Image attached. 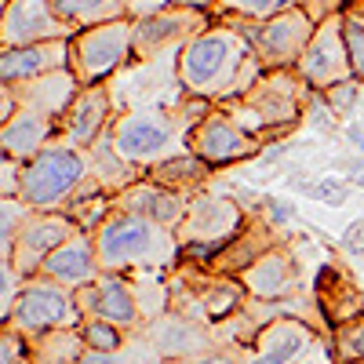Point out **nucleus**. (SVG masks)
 <instances>
[{
    "label": "nucleus",
    "mask_w": 364,
    "mask_h": 364,
    "mask_svg": "<svg viewBox=\"0 0 364 364\" xmlns=\"http://www.w3.org/2000/svg\"><path fill=\"white\" fill-rule=\"evenodd\" d=\"M255 63L248 58V41L230 26L204 29V33L190 37V44L178 55V77L193 91H211L226 80L237 77V87L252 80Z\"/></svg>",
    "instance_id": "f257e3e1"
},
{
    "label": "nucleus",
    "mask_w": 364,
    "mask_h": 364,
    "mask_svg": "<svg viewBox=\"0 0 364 364\" xmlns=\"http://www.w3.org/2000/svg\"><path fill=\"white\" fill-rule=\"evenodd\" d=\"M317 33V22L310 18V11L299 8H284L277 15H269L262 22H255L248 29V44L255 48V55L269 66H288L295 58H302L306 44Z\"/></svg>",
    "instance_id": "f03ea898"
},
{
    "label": "nucleus",
    "mask_w": 364,
    "mask_h": 364,
    "mask_svg": "<svg viewBox=\"0 0 364 364\" xmlns=\"http://www.w3.org/2000/svg\"><path fill=\"white\" fill-rule=\"evenodd\" d=\"M168 255V240L161 223H149L142 215L113 219L99 233V259L106 266H128V262H157Z\"/></svg>",
    "instance_id": "7ed1b4c3"
},
{
    "label": "nucleus",
    "mask_w": 364,
    "mask_h": 364,
    "mask_svg": "<svg viewBox=\"0 0 364 364\" xmlns=\"http://www.w3.org/2000/svg\"><path fill=\"white\" fill-rule=\"evenodd\" d=\"M132 48H135V22L113 18L102 26H87L77 37V44H70V58H77L84 80H99L124 63Z\"/></svg>",
    "instance_id": "20e7f679"
},
{
    "label": "nucleus",
    "mask_w": 364,
    "mask_h": 364,
    "mask_svg": "<svg viewBox=\"0 0 364 364\" xmlns=\"http://www.w3.org/2000/svg\"><path fill=\"white\" fill-rule=\"evenodd\" d=\"M84 175V161L77 157V149H44L33 157L22 171V197L37 208L58 204Z\"/></svg>",
    "instance_id": "39448f33"
},
{
    "label": "nucleus",
    "mask_w": 364,
    "mask_h": 364,
    "mask_svg": "<svg viewBox=\"0 0 364 364\" xmlns=\"http://www.w3.org/2000/svg\"><path fill=\"white\" fill-rule=\"evenodd\" d=\"M299 70L314 87H331V84L353 77V63H350L346 37H343V18L331 15L317 26L314 41L306 44V51L299 58Z\"/></svg>",
    "instance_id": "423d86ee"
},
{
    "label": "nucleus",
    "mask_w": 364,
    "mask_h": 364,
    "mask_svg": "<svg viewBox=\"0 0 364 364\" xmlns=\"http://www.w3.org/2000/svg\"><path fill=\"white\" fill-rule=\"evenodd\" d=\"M0 33H4V48H22V44L66 41L73 29L58 18L51 0H8Z\"/></svg>",
    "instance_id": "0eeeda50"
},
{
    "label": "nucleus",
    "mask_w": 364,
    "mask_h": 364,
    "mask_svg": "<svg viewBox=\"0 0 364 364\" xmlns=\"http://www.w3.org/2000/svg\"><path fill=\"white\" fill-rule=\"evenodd\" d=\"M66 63H70V41H44V44L4 48L0 73H4V84H11V80H33V77L55 73Z\"/></svg>",
    "instance_id": "6e6552de"
},
{
    "label": "nucleus",
    "mask_w": 364,
    "mask_h": 364,
    "mask_svg": "<svg viewBox=\"0 0 364 364\" xmlns=\"http://www.w3.org/2000/svg\"><path fill=\"white\" fill-rule=\"evenodd\" d=\"M113 142L120 149V157H128V161L157 157V154H164L168 142H171V128L164 124L161 117H154V113H132V117L120 120Z\"/></svg>",
    "instance_id": "1a4fd4ad"
},
{
    "label": "nucleus",
    "mask_w": 364,
    "mask_h": 364,
    "mask_svg": "<svg viewBox=\"0 0 364 364\" xmlns=\"http://www.w3.org/2000/svg\"><path fill=\"white\" fill-rule=\"evenodd\" d=\"M200 26V15L186 11V8H175V11H157V15H146L135 22V51H157L171 41H182L186 33Z\"/></svg>",
    "instance_id": "9d476101"
},
{
    "label": "nucleus",
    "mask_w": 364,
    "mask_h": 364,
    "mask_svg": "<svg viewBox=\"0 0 364 364\" xmlns=\"http://www.w3.org/2000/svg\"><path fill=\"white\" fill-rule=\"evenodd\" d=\"M77 314L70 310V299L58 291V288H51V284H37V288H29L22 299H18V321L26 324V328H37V331H44V328H51V324H66V321H73Z\"/></svg>",
    "instance_id": "9b49d317"
},
{
    "label": "nucleus",
    "mask_w": 364,
    "mask_h": 364,
    "mask_svg": "<svg viewBox=\"0 0 364 364\" xmlns=\"http://www.w3.org/2000/svg\"><path fill=\"white\" fill-rule=\"evenodd\" d=\"M237 208L230 200H197L190 211V237L208 233V245H223V237L237 226Z\"/></svg>",
    "instance_id": "f8f14e48"
},
{
    "label": "nucleus",
    "mask_w": 364,
    "mask_h": 364,
    "mask_svg": "<svg viewBox=\"0 0 364 364\" xmlns=\"http://www.w3.org/2000/svg\"><path fill=\"white\" fill-rule=\"evenodd\" d=\"M44 269L63 284H84L91 273H95V259H91L87 240H70V245H63L51 259H44Z\"/></svg>",
    "instance_id": "ddd939ff"
},
{
    "label": "nucleus",
    "mask_w": 364,
    "mask_h": 364,
    "mask_svg": "<svg viewBox=\"0 0 364 364\" xmlns=\"http://www.w3.org/2000/svg\"><path fill=\"white\" fill-rule=\"evenodd\" d=\"M58 18L73 26H102L113 18H124V0H51Z\"/></svg>",
    "instance_id": "4468645a"
},
{
    "label": "nucleus",
    "mask_w": 364,
    "mask_h": 364,
    "mask_svg": "<svg viewBox=\"0 0 364 364\" xmlns=\"http://www.w3.org/2000/svg\"><path fill=\"white\" fill-rule=\"evenodd\" d=\"M197 146H200V154H204L208 161H233V157H240V154H248L245 135H240L237 128H230V120H223V117L208 120V124L200 128Z\"/></svg>",
    "instance_id": "2eb2a0df"
},
{
    "label": "nucleus",
    "mask_w": 364,
    "mask_h": 364,
    "mask_svg": "<svg viewBox=\"0 0 364 364\" xmlns=\"http://www.w3.org/2000/svg\"><path fill=\"white\" fill-rule=\"evenodd\" d=\"M95 314L102 321H113V324H132L135 321V299L124 288V281L102 277L95 284Z\"/></svg>",
    "instance_id": "dca6fc26"
},
{
    "label": "nucleus",
    "mask_w": 364,
    "mask_h": 364,
    "mask_svg": "<svg viewBox=\"0 0 364 364\" xmlns=\"http://www.w3.org/2000/svg\"><path fill=\"white\" fill-rule=\"evenodd\" d=\"M306 328H299V324H291V321H284V324H277L269 331V336L262 339V353L252 360V364H288L302 346H306Z\"/></svg>",
    "instance_id": "f3484780"
},
{
    "label": "nucleus",
    "mask_w": 364,
    "mask_h": 364,
    "mask_svg": "<svg viewBox=\"0 0 364 364\" xmlns=\"http://www.w3.org/2000/svg\"><path fill=\"white\" fill-rule=\"evenodd\" d=\"M106 120V95L99 87H91L80 95V102L73 106V117H70V139L73 142H91L95 132L102 128Z\"/></svg>",
    "instance_id": "a211bd4d"
},
{
    "label": "nucleus",
    "mask_w": 364,
    "mask_h": 364,
    "mask_svg": "<svg viewBox=\"0 0 364 364\" xmlns=\"http://www.w3.org/2000/svg\"><path fill=\"white\" fill-rule=\"evenodd\" d=\"M44 135H48V120L41 113H22V117L8 120L4 146H8V154H33L44 142Z\"/></svg>",
    "instance_id": "6ab92c4d"
},
{
    "label": "nucleus",
    "mask_w": 364,
    "mask_h": 364,
    "mask_svg": "<svg viewBox=\"0 0 364 364\" xmlns=\"http://www.w3.org/2000/svg\"><path fill=\"white\" fill-rule=\"evenodd\" d=\"M135 211H139L142 219H149V223L171 226V223L178 219L182 204H178L171 193H164V190H135Z\"/></svg>",
    "instance_id": "aec40b11"
},
{
    "label": "nucleus",
    "mask_w": 364,
    "mask_h": 364,
    "mask_svg": "<svg viewBox=\"0 0 364 364\" xmlns=\"http://www.w3.org/2000/svg\"><path fill=\"white\" fill-rule=\"evenodd\" d=\"M248 281H252V288L259 291V295H281L284 288H288V262L284 259H277V255H269L266 262H259L252 273H248Z\"/></svg>",
    "instance_id": "412c9836"
},
{
    "label": "nucleus",
    "mask_w": 364,
    "mask_h": 364,
    "mask_svg": "<svg viewBox=\"0 0 364 364\" xmlns=\"http://www.w3.org/2000/svg\"><path fill=\"white\" fill-rule=\"evenodd\" d=\"M66 233H70L66 223H58V219H41V223H29V226H26V240H22V245H26L29 255H41V252L55 248V245H63Z\"/></svg>",
    "instance_id": "4be33fe9"
},
{
    "label": "nucleus",
    "mask_w": 364,
    "mask_h": 364,
    "mask_svg": "<svg viewBox=\"0 0 364 364\" xmlns=\"http://www.w3.org/2000/svg\"><path fill=\"white\" fill-rule=\"evenodd\" d=\"M343 37H346L350 63H353V77H364V22L346 15L343 18Z\"/></svg>",
    "instance_id": "5701e85b"
},
{
    "label": "nucleus",
    "mask_w": 364,
    "mask_h": 364,
    "mask_svg": "<svg viewBox=\"0 0 364 364\" xmlns=\"http://www.w3.org/2000/svg\"><path fill=\"white\" fill-rule=\"evenodd\" d=\"M291 4V0H223V8L226 11H237V15H248V18H269V15H277Z\"/></svg>",
    "instance_id": "b1692460"
},
{
    "label": "nucleus",
    "mask_w": 364,
    "mask_h": 364,
    "mask_svg": "<svg viewBox=\"0 0 364 364\" xmlns=\"http://www.w3.org/2000/svg\"><path fill=\"white\" fill-rule=\"evenodd\" d=\"M84 339L91 343V350H102V353H113V350L120 346V336H117L113 321H95V324H87V328H84Z\"/></svg>",
    "instance_id": "393cba45"
},
{
    "label": "nucleus",
    "mask_w": 364,
    "mask_h": 364,
    "mask_svg": "<svg viewBox=\"0 0 364 364\" xmlns=\"http://www.w3.org/2000/svg\"><path fill=\"white\" fill-rule=\"evenodd\" d=\"M328 99H331V109H339V113L353 109V99H357V77L331 84V87H328Z\"/></svg>",
    "instance_id": "a878e982"
},
{
    "label": "nucleus",
    "mask_w": 364,
    "mask_h": 364,
    "mask_svg": "<svg viewBox=\"0 0 364 364\" xmlns=\"http://www.w3.org/2000/svg\"><path fill=\"white\" fill-rule=\"evenodd\" d=\"M310 197H314V200H321V204L339 208V204L346 200V190H343V182L324 178V182H314V186H310Z\"/></svg>",
    "instance_id": "bb28decb"
},
{
    "label": "nucleus",
    "mask_w": 364,
    "mask_h": 364,
    "mask_svg": "<svg viewBox=\"0 0 364 364\" xmlns=\"http://www.w3.org/2000/svg\"><path fill=\"white\" fill-rule=\"evenodd\" d=\"M343 245H346L350 252H364V219H357V223H350V226H346Z\"/></svg>",
    "instance_id": "cd10ccee"
},
{
    "label": "nucleus",
    "mask_w": 364,
    "mask_h": 364,
    "mask_svg": "<svg viewBox=\"0 0 364 364\" xmlns=\"http://www.w3.org/2000/svg\"><path fill=\"white\" fill-rule=\"evenodd\" d=\"M164 4H168V0H128V11L139 15V18H146V15L164 11Z\"/></svg>",
    "instance_id": "c85d7f7f"
},
{
    "label": "nucleus",
    "mask_w": 364,
    "mask_h": 364,
    "mask_svg": "<svg viewBox=\"0 0 364 364\" xmlns=\"http://www.w3.org/2000/svg\"><path fill=\"white\" fill-rule=\"evenodd\" d=\"M18 219H22V211L11 204V197L4 200V248H8V240H11V226H18Z\"/></svg>",
    "instance_id": "c756f323"
},
{
    "label": "nucleus",
    "mask_w": 364,
    "mask_h": 364,
    "mask_svg": "<svg viewBox=\"0 0 364 364\" xmlns=\"http://www.w3.org/2000/svg\"><path fill=\"white\" fill-rule=\"evenodd\" d=\"M269 215H273V223H288V219H291V208H288V204H277V200H269Z\"/></svg>",
    "instance_id": "7c9ffc66"
},
{
    "label": "nucleus",
    "mask_w": 364,
    "mask_h": 364,
    "mask_svg": "<svg viewBox=\"0 0 364 364\" xmlns=\"http://www.w3.org/2000/svg\"><path fill=\"white\" fill-rule=\"evenodd\" d=\"M80 364H120V360H117V357H109V353H102V350H91Z\"/></svg>",
    "instance_id": "2f4dec72"
},
{
    "label": "nucleus",
    "mask_w": 364,
    "mask_h": 364,
    "mask_svg": "<svg viewBox=\"0 0 364 364\" xmlns=\"http://www.w3.org/2000/svg\"><path fill=\"white\" fill-rule=\"evenodd\" d=\"M346 139H350V142H353V146H357V149H360V154H364V128H360V124H353V128H350V135H346Z\"/></svg>",
    "instance_id": "473e14b6"
},
{
    "label": "nucleus",
    "mask_w": 364,
    "mask_h": 364,
    "mask_svg": "<svg viewBox=\"0 0 364 364\" xmlns=\"http://www.w3.org/2000/svg\"><path fill=\"white\" fill-rule=\"evenodd\" d=\"M350 346H353V350H357V353L364 357V324H360V328L353 331V336H350Z\"/></svg>",
    "instance_id": "72a5a7b5"
},
{
    "label": "nucleus",
    "mask_w": 364,
    "mask_h": 364,
    "mask_svg": "<svg viewBox=\"0 0 364 364\" xmlns=\"http://www.w3.org/2000/svg\"><path fill=\"white\" fill-rule=\"evenodd\" d=\"M321 4V11H339L343 4H350V0H317Z\"/></svg>",
    "instance_id": "f704fd0d"
},
{
    "label": "nucleus",
    "mask_w": 364,
    "mask_h": 364,
    "mask_svg": "<svg viewBox=\"0 0 364 364\" xmlns=\"http://www.w3.org/2000/svg\"><path fill=\"white\" fill-rule=\"evenodd\" d=\"M353 182H357V186H364V168H357V171H353Z\"/></svg>",
    "instance_id": "c9c22d12"
}]
</instances>
